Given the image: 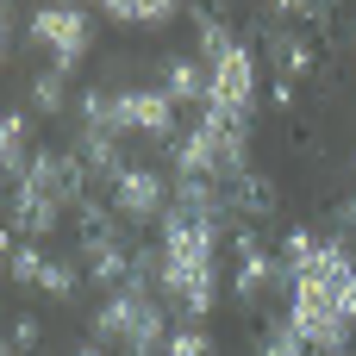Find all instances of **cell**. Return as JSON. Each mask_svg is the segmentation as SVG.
I'll return each instance as SVG.
<instances>
[{"instance_id": "1", "label": "cell", "mask_w": 356, "mask_h": 356, "mask_svg": "<svg viewBox=\"0 0 356 356\" xmlns=\"http://www.w3.org/2000/svg\"><path fill=\"white\" fill-rule=\"evenodd\" d=\"M232 225H213V219H194L181 207H169L163 219V307L181 319V325H207L213 307L225 300V282H219V238Z\"/></svg>"}, {"instance_id": "2", "label": "cell", "mask_w": 356, "mask_h": 356, "mask_svg": "<svg viewBox=\"0 0 356 356\" xmlns=\"http://www.w3.org/2000/svg\"><path fill=\"white\" fill-rule=\"evenodd\" d=\"M169 307L163 294L150 288H119V294H100L94 307V344H106L113 356H169Z\"/></svg>"}, {"instance_id": "3", "label": "cell", "mask_w": 356, "mask_h": 356, "mask_svg": "<svg viewBox=\"0 0 356 356\" xmlns=\"http://www.w3.org/2000/svg\"><path fill=\"white\" fill-rule=\"evenodd\" d=\"M169 163H175V181H238L250 169V125L238 119H219L200 106V119L188 125V138L169 144Z\"/></svg>"}, {"instance_id": "4", "label": "cell", "mask_w": 356, "mask_h": 356, "mask_svg": "<svg viewBox=\"0 0 356 356\" xmlns=\"http://www.w3.org/2000/svg\"><path fill=\"white\" fill-rule=\"evenodd\" d=\"M25 44L44 56V69L75 75V69L94 56V19H88V6L38 0V6H31V19H25Z\"/></svg>"}, {"instance_id": "5", "label": "cell", "mask_w": 356, "mask_h": 356, "mask_svg": "<svg viewBox=\"0 0 356 356\" xmlns=\"http://www.w3.org/2000/svg\"><path fill=\"white\" fill-rule=\"evenodd\" d=\"M207 69H213V94H207V113L250 125V119H257V100H263V56H257L244 38H232L219 56H207Z\"/></svg>"}, {"instance_id": "6", "label": "cell", "mask_w": 356, "mask_h": 356, "mask_svg": "<svg viewBox=\"0 0 356 356\" xmlns=\"http://www.w3.org/2000/svg\"><path fill=\"white\" fill-rule=\"evenodd\" d=\"M106 200H113V213H119L125 225H163L169 207H175V181H169L163 169H150V163H125V169L106 181Z\"/></svg>"}, {"instance_id": "7", "label": "cell", "mask_w": 356, "mask_h": 356, "mask_svg": "<svg viewBox=\"0 0 356 356\" xmlns=\"http://www.w3.org/2000/svg\"><path fill=\"white\" fill-rule=\"evenodd\" d=\"M119 119H125V138H144V144H175V131H181V106L144 81L119 88Z\"/></svg>"}, {"instance_id": "8", "label": "cell", "mask_w": 356, "mask_h": 356, "mask_svg": "<svg viewBox=\"0 0 356 356\" xmlns=\"http://www.w3.org/2000/svg\"><path fill=\"white\" fill-rule=\"evenodd\" d=\"M263 63L275 69V81H307L313 75V44L300 25H269L263 31Z\"/></svg>"}, {"instance_id": "9", "label": "cell", "mask_w": 356, "mask_h": 356, "mask_svg": "<svg viewBox=\"0 0 356 356\" xmlns=\"http://www.w3.org/2000/svg\"><path fill=\"white\" fill-rule=\"evenodd\" d=\"M69 150H75V163L88 169V181H113V175L125 169V138H113V131L75 125V131H69Z\"/></svg>"}, {"instance_id": "10", "label": "cell", "mask_w": 356, "mask_h": 356, "mask_svg": "<svg viewBox=\"0 0 356 356\" xmlns=\"http://www.w3.org/2000/svg\"><path fill=\"white\" fill-rule=\"evenodd\" d=\"M156 75H163L156 88H163L175 106H207V94H213V69H207L200 56H163Z\"/></svg>"}, {"instance_id": "11", "label": "cell", "mask_w": 356, "mask_h": 356, "mask_svg": "<svg viewBox=\"0 0 356 356\" xmlns=\"http://www.w3.org/2000/svg\"><path fill=\"white\" fill-rule=\"evenodd\" d=\"M188 0H100V13L119 25V31H163L181 19Z\"/></svg>"}, {"instance_id": "12", "label": "cell", "mask_w": 356, "mask_h": 356, "mask_svg": "<svg viewBox=\"0 0 356 356\" xmlns=\"http://www.w3.org/2000/svg\"><path fill=\"white\" fill-rule=\"evenodd\" d=\"M25 113H38V119H63V113H75L69 75H63V69H38V75L25 81Z\"/></svg>"}, {"instance_id": "13", "label": "cell", "mask_w": 356, "mask_h": 356, "mask_svg": "<svg viewBox=\"0 0 356 356\" xmlns=\"http://www.w3.org/2000/svg\"><path fill=\"white\" fill-rule=\"evenodd\" d=\"M31 113H6V125H0V169H6V188L13 181H25V169H31Z\"/></svg>"}, {"instance_id": "14", "label": "cell", "mask_w": 356, "mask_h": 356, "mask_svg": "<svg viewBox=\"0 0 356 356\" xmlns=\"http://www.w3.org/2000/svg\"><path fill=\"white\" fill-rule=\"evenodd\" d=\"M282 207V194H275V181L263 175V169H244L238 181H232V213L238 219H269Z\"/></svg>"}, {"instance_id": "15", "label": "cell", "mask_w": 356, "mask_h": 356, "mask_svg": "<svg viewBox=\"0 0 356 356\" xmlns=\"http://www.w3.org/2000/svg\"><path fill=\"white\" fill-rule=\"evenodd\" d=\"M81 282H88L81 257H50V263H44V275H38V294H44V300H56V307H75V300H81Z\"/></svg>"}, {"instance_id": "16", "label": "cell", "mask_w": 356, "mask_h": 356, "mask_svg": "<svg viewBox=\"0 0 356 356\" xmlns=\"http://www.w3.org/2000/svg\"><path fill=\"white\" fill-rule=\"evenodd\" d=\"M44 244H31V238H6V275H13V288H31L38 294V275H44Z\"/></svg>"}, {"instance_id": "17", "label": "cell", "mask_w": 356, "mask_h": 356, "mask_svg": "<svg viewBox=\"0 0 356 356\" xmlns=\"http://www.w3.org/2000/svg\"><path fill=\"white\" fill-rule=\"evenodd\" d=\"M257 356H313V350H307V338L294 332V319H269V325L257 332Z\"/></svg>"}, {"instance_id": "18", "label": "cell", "mask_w": 356, "mask_h": 356, "mask_svg": "<svg viewBox=\"0 0 356 356\" xmlns=\"http://www.w3.org/2000/svg\"><path fill=\"white\" fill-rule=\"evenodd\" d=\"M38 344H44V332H38V319H25V313H19V319L6 325V356H31Z\"/></svg>"}, {"instance_id": "19", "label": "cell", "mask_w": 356, "mask_h": 356, "mask_svg": "<svg viewBox=\"0 0 356 356\" xmlns=\"http://www.w3.org/2000/svg\"><path fill=\"white\" fill-rule=\"evenodd\" d=\"M169 356H213V332H200V325H181V332L169 338Z\"/></svg>"}, {"instance_id": "20", "label": "cell", "mask_w": 356, "mask_h": 356, "mask_svg": "<svg viewBox=\"0 0 356 356\" xmlns=\"http://www.w3.org/2000/svg\"><path fill=\"white\" fill-rule=\"evenodd\" d=\"M69 356H113V350H106V344H75Z\"/></svg>"}]
</instances>
